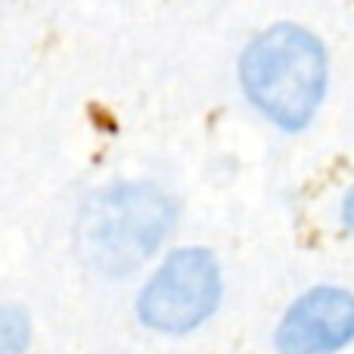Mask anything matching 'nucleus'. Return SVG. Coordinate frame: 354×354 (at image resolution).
<instances>
[{
    "mask_svg": "<svg viewBox=\"0 0 354 354\" xmlns=\"http://www.w3.org/2000/svg\"><path fill=\"white\" fill-rule=\"evenodd\" d=\"M243 87L268 118L283 128H301L324 100V47L299 25H274L245 50Z\"/></svg>",
    "mask_w": 354,
    "mask_h": 354,
    "instance_id": "obj_1",
    "label": "nucleus"
},
{
    "mask_svg": "<svg viewBox=\"0 0 354 354\" xmlns=\"http://www.w3.org/2000/svg\"><path fill=\"white\" fill-rule=\"evenodd\" d=\"M174 208L149 183H118L97 193L78 218V249L91 268L124 274L143 264L162 243Z\"/></svg>",
    "mask_w": 354,
    "mask_h": 354,
    "instance_id": "obj_2",
    "label": "nucleus"
},
{
    "mask_svg": "<svg viewBox=\"0 0 354 354\" xmlns=\"http://www.w3.org/2000/svg\"><path fill=\"white\" fill-rule=\"evenodd\" d=\"M221 274L205 249L171 255L140 295V317L159 333H187L218 308Z\"/></svg>",
    "mask_w": 354,
    "mask_h": 354,
    "instance_id": "obj_3",
    "label": "nucleus"
},
{
    "mask_svg": "<svg viewBox=\"0 0 354 354\" xmlns=\"http://www.w3.org/2000/svg\"><path fill=\"white\" fill-rule=\"evenodd\" d=\"M354 336V295L345 289H314L301 295L277 330L280 354H330Z\"/></svg>",
    "mask_w": 354,
    "mask_h": 354,
    "instance_id": "obj_4",
    "label": "nucleus"
},
{
    "mask_svg": "<svg viewBox=\"0 0 354 354\" xmlns=\"http://www.w3.org/2000/svg\"><path fill=\"white\" fill-rule=\"evenodd\" d=\"M28 342V330H25V317L16 308H6L0 314V354H22Z\"/></svg>",
    "mask_w": 354,
    "mask_h": 354,
    "instance_id": "obj_5",
    "label": "nucleus"
},
{
    "mask_svg": "<svg viewBox=\"0 0 354 354\" xmlns=\"http://www.w3.org/2000/svg\"><path fill=\"white\" fill-rule=\"evenodd\" d=\"M345 224H348V230H354V189L345 199Z\"/></svg>",
    "mask_w": 354,
    "mask_h": 354,
    "instance_id": "obj_6",
    "label": "nucleus"
}]
</instances>
